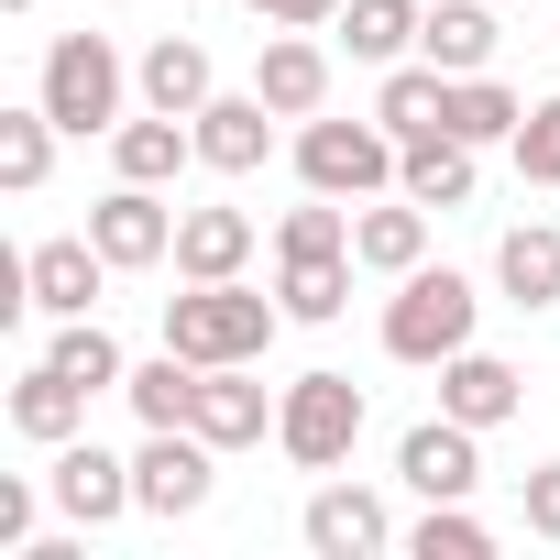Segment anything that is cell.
<instances>
[{
  "label": "cell",
  "mask_w": 560,
  "mask_h": 560,
  "mask_svg": "<svg viewBox=\"0 0 560 560\" xmlns=\"http://www.w3.org/2000/svg\"><path fill=\"white\" fill-rule=\"evenodd\" d=\"M275 319H287V298H253L242 275H220V287H187V298H165V341H176L187 363H264Z\"/></svg>",
  "instance_id": "1"
},
{
  "label": "cell",
  "mask_w": 560,
  "mask_h": 560,
  "mask_svg": "<svg viewBox=\"0 0 560 560\" xmlns=\"http://www.w3.org/2000/svg\"><path fill=\"white\" fill-rule=\"evenodd\" d=\"M472 287L451 264H407L396 275V298H385V352L396 363H451V352H472Z\"/></svg>",
  "instance_id": "2"
},
{
  "label": "cell",
  "mask_w": 560,
  "mask_h": 560,
  "mask_svg": "<svg viewBox=\"0 0 560 560\" xmlns=\"http://www.w3.org/2000/svg\"><path fill=\"white\" fill-rule=\"evenodd\" d=\"M275 440H287L298 472H341L352 440H363V385L352 374H298L287 396H275Z\"/></svg>",
  "instance_id": "3"
},
{
  "label": "cell",
  "mask_w": 560,
  "mask_h": 560,
  "mask_svg": "<svg viewBox=\"0 0 560 560\" xmlns=\"http://www.w3.org/2000/svg\"><path fill=\"white\" fill-rule=\"evenodd\" d=\"M45 110H56V132H110L121 121V56H110V34H56L45 45Z\"/></svg>",
  "instance_id": "4"
},
{
  "label": "cell",
  "mask_w": 560,
  "mask_h": 560,
  "mask_svg": "<svg viewBox=\"0 0 560 560\" xmlns=\"http://www.w3.org/2000/svg\"><path fill=\"white\" fill-rule=\"evenodd\" d=\"M396 165H407V143H396L385 121H308V132H298V176H308L319 198H374Z\"/></svg>",
  "instance_id": "5"
},
{
  "label": "cell",
  "mask_w": 560,
  "mask_h": 560,
  "mask_svg": "<svg viewBox=\"0 0 560 560\" xmlns=\"http://www.w3.org/2000/svg\"><path fill=\"white\" fill-rule=\"evenodd\" d=\"M209 472H220V451H209L198 429H143V451H132L143 516H198V505H209Z\"/></svg>",
  "instance_id": "6"
},
{
  "label": "cell",
  "mask_w": 560,
  "mask_h": 560,
  "mask_svg": "<svg viewBox=\"0 0 560 560\" xmlns=\"http://www.w3.org/2000/svg\"><path fill=\"white\" fill-rule=\"evenodd\" d=\"M89 242L110 253V275H143V264H165V253H176V209H165L154 187H132V176H121V187L89 209Z\"/></svg>",
  "instance_id": "7"
},
{
  "label": "cell",
  "mask_w": 560,
  "mask_h": 560,
  "mask_svg": "<svg viewBox=\"0 0 560 560\" xmlns=\"http://www.w3.org/2000/svg\"><path fill=\"white\" fill-rule=\"evenodd\" d=\"M100 275H110V253H100L89 231H67V242H34V253H23V298H34L45 319H89V308H100Z\"/></svg>",
  "instance_id": "8"
},
{
  "label": "cell",
  "mask_w": 560,
  "mask_h": 560,
  "mask_svg": "<svg viewBox=\"0 0 560 560\" xmlns=\"http://www.w3.org/2000/svg\"><path fill=\"white\" fill-rule=\"evenodd\" d=\"M483 429H462V418H418L407 440H396V472L429 494V505H451V494H472L483 483V451H472Z\"/></svg>",
  "instance_id": "9"
},
{
  "label": "cell",
  "mask_w": 560,
  "mask_h": 560,
  "mask_svg": "<svg viewBox=\"0 0 560 560\" xmlns=\"http://www.w3.org/2000/svg\"><path fill=\"white\" fill-rule=\"evenodd\" d=\"M298 527H308V549H319V560H374V549L396 538V516H385V494H374V483H319Z\"/></svg>",
  "instance_id": "10"
},
{
  "label": "cell",
  "mask_w": 560,
  "mask_h": 560,
  "mask_svg": "<svg viewBox=\"0 0 560 560\" xmlns=\"http://www.w3.org/2000/svg\"><path fill=\"white\" fill-rule=\"evenodd\" d=\"M516 407H527V374H516V363H494V352H451V363H440V418L505 429Z\"/></svg>",
  "instance_id": "11"
},
{
  "label": "cell",
  "mask_w": 560,
  "mask_h": 560,
  "mask_svg": "<svg viewBox=\"0 0 560 560\" xmlns=\"http://www.w3.org/2000/svg\"><path fill=\"white\" fill-rule=\"evenodd\" d=\"M209 451H253L264 429H275V407H264V385H253V363H209L198 374V418H187Z\"/></svg>",
  "instance_id": "12"
},
{
  "label": "cell",
  "mask_w": 560,
  "mask_h": 560,
  "mask_svg": "<svg viewBox=\"0 0 560 560\" xmlns=\"http://www.w3.org/2000/svg\"><path fill=\"white\" fill-rule=\"evenodd\" d=\"M56 505H67L78 527H110V516H132L143 494H132V462H110L100 440H67V451H56Z\"/></svg>",
  "instance_id": "13"
},
{
  "label": "cell",
  "mask_w": 560,
  "mask_h": 560,
  "mask_svg": "<svg viewBox=\"0 0 560 560\" xmlns=\"http://www.w3.org/2000/svg\"><path fill=\"white\" fill-rule=\"evenodd\" d=\"M264 143H275V100H264V89H242V100H209V110H198V165L253 176V165H264Z\"/></svg>",
  "instance_id": "14"
},
{
  "label": "cell",
  "mask_w": 560,
  "mask_h": 560,
  "mask_svg": "<svg viewBox=\"0 0 560 560\" xmlns=\"http://www.w3.org/2000/svg\"><path fill=\"white\" fill-rule=\"evenodd\" d=\"M242 264H253V220L242 209H176V275L187 287H220Z\"/></svg>",
  "instance_id": "15"
},
{
  "label": "cell",
  "mask_w": 560,
  "mask_h": 560,
  "mask_svg": "<svg viewBox=\"0 0 560 560\" xmlns=\"http://www.w3.org/2000/svg\"><path fill=\"white\" fill-rule=\"evenodd\" d=\"M253 89L275 100V121H319V100H330V56H319L308 34H275L264 67H253Z\"/></svg>",
  "instance_id": "16"
},
{
  "label": "cell",
  "mask_w": 560,
  "mask_h": 560,
  "mask_svg": "<svg viewBox=\"0 0 560 560\" xmlns=\"http://www.w3.org/2000/svg\"><path fill=\"white\" fill-rule=\"evenodd\" d=\"M418 56L440 78H483L494 67V0H440V12L418 23Z\"/></svg>",
  "instance_id": "17"
},
{
  "label": "cell",
  "mask_w": 560,
  "mask_h": 560,
  "mask_svg": "<svg viewBox=\"0 0 560 560\" xmlns=\"http://www.w3.org/2000/svg\"><path fill=\"white\" fill-rule=\"evenodd\" d=\"M472 154H483V143H462V132H418L407 165H396V187H407L418 209H472Z\"/></svg>",
  "instance_id": "18"
},
{
  "label": "cell",
  "mask_w": 560,
  "mask_h": 560,
  "mask_svg": "<svg viewBox=\"0 0 560 560\" xmlns=\"http://www.w3.org/2000/svg\"><path fill=\"white\" fill-rule=\"evenodd\" d=\"M12 429H23V440H45V451H67V440L89 429V385H78V374H56V363H34V374L12 385Z\"/></svg>",
  "instance_id": "19"
},
{
  "label": "cell",
  "mask_w": 560,
  "mask_h": 560,
  "mask_svg": "<svg viewBox=\"0 0 560 560\" xmlns=\"http://www.w3.org/2000/svg\"><path fill=\"white\" fill-rule=\"evenodd\" d=\"M494 287H505L516 308H560V231H549V220H516V231L494 242Z\"/></svg>",
  "instance_id": "20"
},
{
  "label": "cell",
  "mask_w": 560,
  "mask_h": 560,
  "mask_svg": "<svg viewBox=\"0 0 560 560\" xmlns=\"http://www.w3.org/2000/svg\"><path fill=\"white\" fill-rule=\"evenodd\" d=\"M220 89H209V45H187V34H165V45H143V110H176V121H198Z\"/></svg>",
  "instance_id": "21"
},
{
  "label": "cell",
  "mask_w": 560,
  "mask_h": 560,
  "mask_svg": "<svg viewBox=\"0 0 560 560\" xmlns=\"http://www.w3.org/2000/svg\"><path fill=\"white\" fill-rule=\"evenodd\" d=\"M352 242H330V253H287V275H275V298H287V319H341L352 308Z\"/></svg>",
  "instance_id": "22"
},
{
  "label": "cell",
  "mask_w": 560,
  "mask_h": 560,
  "mask_svg": "<svg viewBox=\"0 0 560 560\" xmlns=\"http://www.w3.org/2000/svg\"><path fill=\"white\" fill-rule=\"evenodd\" d=\"M352 253H363L374 275H407V264H429V209H418V198L352 209Z\"/></svg>",
  "instance_id": "23"
},
{
  "label": "cell",
  "mask_w": 560,
  "mask_h": 560,
  "mask_svg": "<svg viewBox=\"0 0 560 560\" xmlns=\"http://www.w3.org/2000/svg\"><path fill=\"white\" fill-rule=\"evenodd\" d=\"M198 374H209V363H187V352L165 341L143 374H121V396H132V418H143V429H187V418H198Z\"/></svg>",
  "instance_id": "24"
},
{
  "label": "cell",
  "mask_w": 560,
  "mask_h": 560,
  "mask_svg": "<svg viewBox=\"0 0 560 560\" xmlns=\"http://www.w3.org/2000/svg\"><path fill=\"white\" fill-rule=\"evenodd\" d=\"M110 154H121V176H132V187H165V176L198 154V121H176V110H143V121H121V143H110Z\"/></svg>",
  "instance_id": "25"
},
{
  "label": "cell",
  "mask_w": 560,
  "mask_h": 560,
  "mask_svg": "<svg viewBox=\"0 0 560 560\" xmlns=\"http://www.w3.org/2000/svg\"><path fill=\"white\" fill-rule=\"evenodd\" d=\"M418 23H429L418 0H341V45H352L363 67H396V56L418 45Z\"/></svg>",
  "instance_id": "26"
},
{
  "label": "cell",
  "mask_w": 560,
  "mask_h": 560,
  "mask_svg": "<svg viewBox=\"0 0 560 560\" xmlns=\"http://www.w3.org/2000/svg\"><path fill=\"white\" fill-rule=\"evenodd\" d=\"M374 121H385L396 143L440 132V121H451V78H440V67H396V78H385V100H374Z\"/></svg>",
  "instance_id": "27"
},
{
  "label": "cell",
  "mask_w": 560,
  "mask_h": 560,
  "mask_svg": "<svg viewBox=\"0 0 560 560\" xmlns=\"http://www.w3.org/2000/svg\"><path fill=\"white\" fill-rule=\"evenodd\" d=\"M45 165H56V110H45V100H34V110H0V187L34 198Z\"/></svg>",
  "instance_id": "28"
},
{
  "label": "cell",
  "mask_w": 560,
  "mask_h": 560,
  "mask_svg": "<svg viewBox=\"0 0 560 560\" xmlns=\"http://www.w3.org/2000/svg\"><path fill=\"white\" fill-rule=\"evenodd\" d=\"M516 121H527V110H516L505 78H451V121H440V132H462V143H516Z\"/></svg>",
  "instance_id": "29"
},
{
  "label": "cell",
  "mask_w": 560,
  "mask_h": 560,
  "mask_svg": "<svg viewBox=\"0 0 560 560\" xmlns=\"http://www.w3.org/2000/svg\"><path fill=\"white\" fill-rule=\"evenodd\" d=\"M45 363H56V374H78V385H89V396H110V385H121V374H132V363H121V341H110V330H100V319H67V330H56V352H45Z\"/></svg>",
  "instance_id": "30"
},
{
  "label": "cell",
  "mask_w": 560,
  "mask_h": 560,
  "mask_svg": "<svg viewBox=\"0 0 560 560\" xmlns=\"http://www.w3.org/2000/svg\"><path fill=\"white\" fill-rule=\"evenodd\" d=\"M407 549H418V560H483V549H494V527L451 494V505H429V516H418V538H407Z\"/></svg>",
  "instance_id": "31"
},
{
  "label": "cell",
  "mask_w": 560,
  "mask_h": 560,
  "mask_svg": "<svg viewBox=\"0 0 560 560\" xmlns=\"http://www.w3.org/2000/svg\"><path fill=\"white\" fill-rule=\"evenodd\" d=\"M330 242H352V209H341V198H319V187H308V209L275 220V253H330Z\"/></svg>",
  "instance_id": "32"
},
{
  "label": "cell",
  "mask_w": 560,
  "mask_h": 560,
  "mask_svg": "<svg viewBox=\"0 0 560 560\" xmlns=\"http://www.w3.org/2000/svg\"><path fill=\"white\" fill-rule=\"evenodd\" d=\"M516 176H527V187H560V89L516 121Z\"/></svg>",
  "instance_id": "33"
},
{
  "label": "cell",
  "mask_w": 560,
  "mask_h": 560,
  "mask_svg": "<svg viewBox=\"0 0 560 560\" xmlns=\"http://www.w3.org/2000/svg\"><path fill=\"white\" fill-rule=\"evenodd\" d=\"M253 23H275V34H319V23H341V0H253Z\"/></svg>",
  "instance_id": "34"
},
{
  "label": "cell",
  "mask_w": 560,
  "mask_h": 560,
  "mask_svg": "<svg viewBox=\"0 0 560 560\" xmlns=\"http://www.w3.org/2000/svg\"><path fill=\"white\" fill-rule=\"evenodd\" d=\"M527 538H560V462L527 472Z\"/></svg>",
  "instance_id": "35"
},
{
  "label": "cell",
  "mask_w": 560,
  "mask_h": 560,
  "mask_svg": "<svg viewBox=\"0 0 560 560\" xmlns=\"http://www.w3.org/2000/svg\"><path fill=\"white\" fill-rule=\"evenodd\" d=\"M23 527H34V494H23V483H0V549H23Z\"/></svg>",
  "instance_id": "36"
},
{
  "label": "cell",
  "mask_w": 560,
  "mask_h": 560,
  "mask_svg": "<svg viewBox=\"0 0 560 560\" xmlns=\"http://www.w3.org/2000/svg\"><path fill=\"white\" fill-rule=\"evenodd\" d=\"M12 12H34V0H12Z\"/></svg>",
  "instance_id": "37"
}]
</instances>
